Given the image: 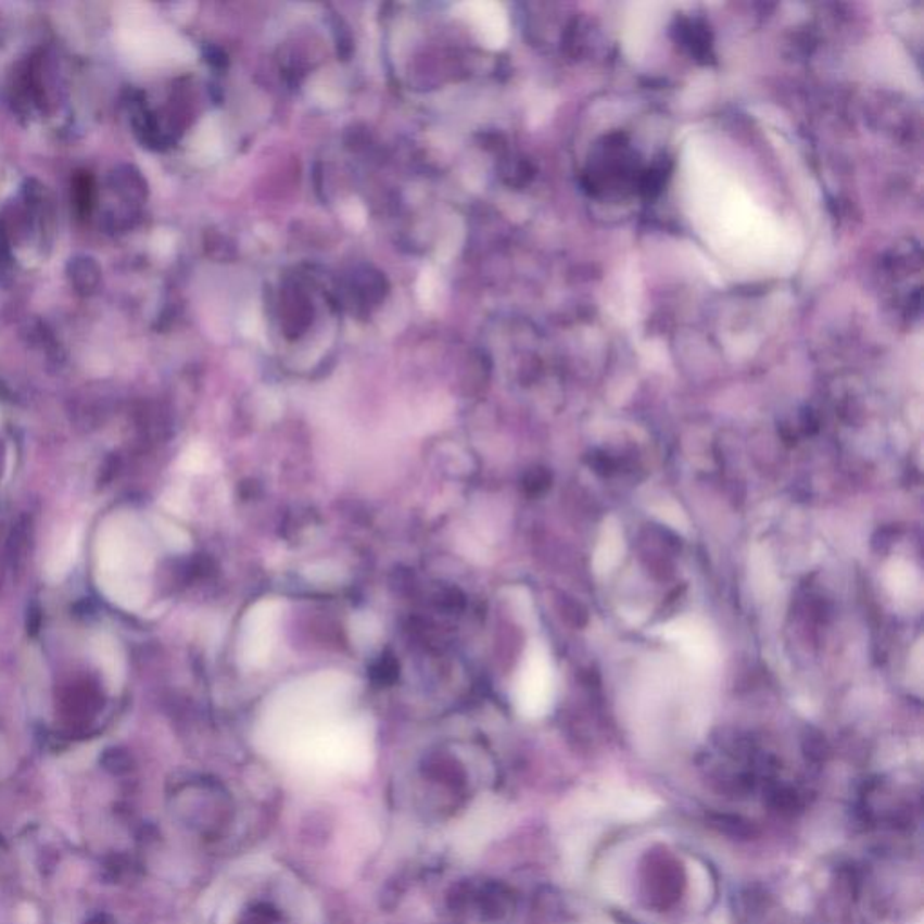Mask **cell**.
<instances>
[{"label": "cell", "mask_w": 924, "mask_h": 924, "mask_svg": "<svg viewBox=\"0 0 924 924\" xmlns=\"http://www.w3.org/2000/svg\"><path fill=\"white\" fill-rule=\"evenodd\" d=\"M684 177L692 219L717 253L744 266L781 263L787 246L779 220L710 152L692 150Z\"/></svg>", "instance_id": "cell-1"}, {"label": "cell", "mask_w": 924, "mask_h": 924, "mask_svg": "<svg viewBox=\"0 0 924 924\" xmlns=\"http://www.w3.org/2000/svg\"><path fill=\"white\" fill-rule=\"evenodd\" d=\"M304 894L277 872L244 876L215 890L203 924H309Z\"/></svg>", "instance_id": "cell-2"}, {"label": "cell", "mask_w": 924, "mask_h": 924, "mask_svg": "<svg viewBox=\"0 0 924 924\" xmlns=\"http://www.w3.org/2000/svg\"><path fill=\"white\" fill-rule=\"evenodd\" d=\"M97 580L102 593L122 609L139 610L149 598L150 588L147 580L111 577V574H97Z\"/></svg>", "instance_id": "cell-7"}, {"label": "cell", "mask_w": 924, "mask_h": 924, "mask_svg": "<svg viewBox=\"0 0 924 924\" xmlns=\"http://www.w3.org/2000/svg\"><path fill=\"white\" fill-rule=\"evenodd\" d=\"M97 556V574L144 580L152 567V550L144 531L130 517H113L102 526Z\"/></svg>", "instance_id": "cell-3"}, {"label": "cell", "mask_w": 924, "mask_h": 924, "mask_svg": "<svg viewBox=\"0 0 924 924\" xmlns=\"http://www.w3.org/2000/svg\"><path fill=\"white\" fill-rule=\"evenodd\" d=\"M463 16L476 26L482 42L490 48H503L508 40V18L503 8L493 2H470L459 5Z\"/></svg>", "instance_id": "cell-5"}, {"label": "cell", "mask_w": 924, "mask_h": 924, "mask_svg": "<svg viewBox=\"0 0 924 924\" xmlns=\"http://www.w3.org/2000/svg\"><path fill=\"white\" fill-rule=\"evenodd\" d=\"M91 654L98 667L102 668L103 681L107 684L111 694H118L124 686L125 672V654L119 647L118 640H114L111 634H98L92 637Z\"/></svg>", "instance_id": "cell-6"}, {"label": "cell", "mask_w": 924, "mask_h": 924, "mask_svg": "<svg viewBox=\"0 0 924 924\" xmlns=\"http://www.w3.org/2000/svg\"><path fill=\"white\" fill-rule=\"evenodd\" d=\"M282 604L275 598L261 599L248 610L239 636V658L242 664L261 668L271 658L277 642L278 621Z\"/></svg>", "instance_id": "cell-4"}, {"label": "cell", "mask_w": 924, "mask_h": 924, "mask_svg": "<svg viewBox=\"0 0 924 924\" xmlns=\"http://www.w3.org/2000/svg\"><path fill=\"white\" fill-rule=\"evenodd\" d=\"M179 465H181L182 470L190 471V473L203 470L204 465H206V452H204L203 446H199V444L190 446V448L181 455Z\"/></svg>", "instance_id": "cell-10"}, {"label": "cell", "mask_w": 924, "mask_h": 924, "mask_svg": "<svg viewBox=\"0 0 924 924\" xmlns=\"http://www.w3.org/2000/svg\"><path fill=\"white\" fill-rule=\"evenodd\" d=\"M81 531L78 528L73 529L64 542L60 544L59 549L54 550L53 555L49 556L46 564V580L51 583H59L69 574L71 567L75 566L80 550Z\"/></svg>", "instance_id": "cell-8"}, {"label": "cell", "mask_w": 924, "mask_h": 924, "mask_svg": "<svg viewBox=\"0 0 924 924\" xmlns=\"http://www.w3.org/2000/svg\"><path fill=\"white\" fill-rule=\"evenodd\" d=\"M154 526L168 549L177 550V553L190 549V536L181 528H177L165 519H154Z\"/></svg>", "instance_id": "cell-9"}, {"label": "cell", "mask_w": 924, "mask_h": 924, "mask_svg": "<svg viewBox=\"0 0 924 924\" xmlns=\"http://www.w3.org/2000/svg\"><path fill=\"white\" fill-rule=\"evenodd\" d=\"M433 288H435V278H433V273L427 269V271L422 273L421 280H419V296H421L425 304L432 300Z\"/></svg>", "instance_id": "cell-11"}]
</instances>
